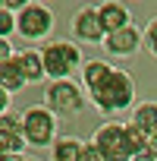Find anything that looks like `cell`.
Masks as SVG:
<instances>
[{
	"instance_id": "cell-1",
	"label": "cell",
	"mask_w": 157,
	"mask_h": 161,
	"mask_svg": "<svg viewBox=\"0 0 157 161\" xmlns=\"http://www.w3.org/2000/svg\"><path fill=\"white\" fill-rule=\"evenodd\" d=\"M88 101L94 104V111H101L104 117H113L119 111H129L135 101V79L126 69L110 66V73L101 79L94 89H88Z\"/></svg>"
},
{
	"instance_id": "cell-2",
	"label": "cell",
	"mask_w": 157,
	"mask_h": 161,
	"mask_svg": "<svg viewBox=\"0 0 157 161\" xmlns=\"http://www.w3.org/2000/svg\"><path fill=\"white\" fill-rule=\"evenodd\" d=\"M22 133L32 148H47L57 139V114L47 104H35L22 111Z\"/></svg>"
},
{
	"instance_id": "cell-3",
	"label": "cell",
	"mask_w": 157,
	"mask_h": 161,
	"mask_svg": "<svg viewBox=\"0 0 157 161\" xmlns=\"http://www.w3.org/2000/svg\"><path fill=\"white\" fill-rule=\"evenodd\" d=\"M44 101L57 117H75L85 111V95L72 79H50V86L44 89Z\"/></svg>"
},
{
	"instance_id": "cell-4",
	"label": "cell",
	"mask_w": 157,
	"mask_h": 161,
	"mask_svg": "<svg viewBox=\"0 0 157 161\" xmlns=\"http://www.w3.org/2000/svg\"><path fill=\"white\" fill-rule=\"evenodd\" d=\"M41 60H44V73L50 79H66L69 73L82 66V51L72 41H47L41 47Z\"/></svg>"
},
{
	"instance_id": "cell-5",
	"label": "cell",
	"mask_w": 157,
	"mask_h": 161,
	"mask_svg": "<svg viewBox=\"0 0 157 161\" xmlns=\"http://www.w3.org/2000/svg\"><path fill=\"white\" fill-rule=\"evenodd\" d=\"M53 29V13L50 7H44L41 0H28V3L16 13V32L25 38V41H41L47 38Z\"/></svg>"
},
{
	"instance_id": "cell-6",
	"label": "cell",
	"mask_w": 157,
	"mask_h": 161,
	"mask_svg": "<svg viewBox=\"0 0 157 161\" xmlns=\"http://www.w3.org/2000/svg\"><path fill=\"white\" fill-rule=\"evenodd\" d=\"M91 142L98 145V152H101V158H104V161L129 158V148H126V130H123V123H113V120L101 123V126L94 130Z\"/></svg>"
},
{
	"instance_id": "cell-7",
	"label": "cell",
	"mask_w": 157,
	"mask_h": 161,
	"mask_svg": "<svg viewBox=\"0 0 157 161\" xmlns=\"http://www.w3.org/2000/svg\"><path fill=\"white\" fill-rule=\"evenodd\" d=\"M69 32L75 41H85V44H98L104 41V25H101V16H98V7H82L72 13V22H69Z\"/></svg>"
},
{
	"instance_id": "cell-8",
	"label": "cell",
	"mask_w": 157,
	"mask_h": 161,
	"mask_svg": "<svg viewBox=\"0 0 157 161\" xmlns=\"http://www.w3.org/2000/svg\"><path fill=\"white\" fill-rule=\"evenodd\" d=\"M141 44H144V35H141L132 22L123 25V29H116V32H107V35H104V51L113 54V57H135Z\"/></svg>"
},
{
	"instance_id": "cell-9",
	"label": "cell",
	"mask_w": 157,
	"mask_h": 161,
	"mask_svg": "<svg viewBox=\"0 0 157 161\" xmlns=\"http://www.w3.org/2000/svg\"><path fill=\"white\" fill-rule=\"evenodd\" d=\"M25 145L28 142H25V133H22V114L16 117V114L3 111L0 114V152L16 158V155L25 152Z\"/></svg>"
},
{
	"instance_id": "cell-10",
	"label": "cell",
	"mask_w": 157,
	"mask_h": 161,
	"mask_svg": "<svg viewBox=\"0 0 157 161\" xmlns=\"http://www.w3.org/2000/svg\"><path fill=\"white\" fill-rule=\"evenodd\" d=\"M98 16H101L104 32H116V29H123V25L132 22L129 10L119 3V0H107V3H101V7H98Z\"/></svg>"
},
{
	"instance_id": "cell-11",
	"label": "cell",
	"mask_w": 157,
	"mask_h": 161,
	"mask_svg": "<svg viewBox=\"0 0 157 161\" xmlns=\"http://www.w3.org/2000/svg\"><path fill=\"white\" fill-rule=\"evenodd\" d=\"M0 86H3L10 95H16L19 89L28 86V82H25V76H22V69H19V63H16V54L7 57V60H0Z\"/></svg>"
},
{
	"instance_id": "cell-12",
	"label": "cell",
	"mask_w": 157,
	"mask_h": 161,
	"mask_svg": "<svg viewBox=\"0 0 157 161\" xmlns=\"http://www.w3.org/2000/svg\"><path fill=\"white\" fill-rule=\"evenodd\" d=\"M16 63L25 76V82H41V79L47 76L44 73V60H41V51H19L16 54Z\"/></svg>"
},
{
	"instance_id": "cell-13",
	"label": "cell",
	"mask_w": 157,
	"mask_h": 161,
	"mask_svg": "<svg viewBox=\"0 0 157 161\" xmlns=\"http://www.w3.org/2000/svg\"><path fill=\"white\" fill-rule=\"evenodd\" d=\"M50 158L53 161H82V142L75 136H57L50 142Z\"/></svg>"
},
{
	"instance_id": "cell-14",
	"label": "cell",
	"mask_w": 157,
	"mask_h": 161,
	"mask_svg": "<svg viewBox=\"0 0 157 161\" xmlns=\"http://www.w3.org/2000/svg\"><path fill=\"white\" fill-rule=\"evenodd\" d=\"M132 123L138 130H144L151 139H157V101H144L132 111Z\"/></svg>"
},
{
	"instance_id": "cell-15",
	"label": "cell",
	"mask_w": 157,
	"mask_h": 161,
	"mask_svg": "<svg viewBox=\"0 0 157 161\" xmlns=\"http://www.w3.org/2000/svg\"><path fill=\"white\" fill-rule=\"evenodd\" d=\"M107 73H110V63L107 60H85L82 63V82H85V89H94Z\"/></svg>"
},
{
	"instance_id": "cell-16",
	"label": "cell",
	"mask_w": 157,
	"mask_h": 161,
	"mask_svg": "<svg viewBox=\"0 0 157 161\" xmlns=\"http://www.w3.org/2000/svg\"><path fill=\"white\" fill-rule=\"evenodd\" d=\"M13 32H16V13L3 7L0 10V38H10Z\"/></svg>"
},
{
	"instance_id": "cell-17",
	"label": "cell",
	"mask_w": 157,
	"mask_h": 161,
	"mask_svg": "<svg viewBox=\"0 0 157 161\" xmlns=\"http://www.w3.org/2000/svg\"><path fill=\"white\" fill-rule=\"evenodd\" d=\"M144 47L157 57V16L148 22V29H144Z\"/></svg>"
},
{
	"instance_id": "cell-18",
	"label": "cell",
	"mask_w": 157,
	"mask_h": 161,
	"mask_svg": "<svg viewBox=\"0 0 157 161\" xmlns=\"http://www.w3.org/2000/svg\"><path fill=\"white\" fill-rule=\"evenodd\" d=\"M82 161H104L94 142H82Z\"/></svg>"
},
{
	"instance_id": "cell-19",
	"label": "cell",
	"mask_w": 157,
	"mask_h": 161,
	"mask_svg": "<svg viewBox=\"0 0 157 161\" xmlns=\"http://www.w3.org/2000/svg\"><path fill=\"white\" fill-rule=\"evenodd\" d=\"M13 57V47H10V38H0V60Z\"/></svg>"
},
{
	"instance_id": "cell-20",
	"label": "cell",
	"mask_w": 157,
	"mask_h": 161,
	"mask_svg": "<svg viewBox=\"0 0 157 161\" xmlns=\"http://www.w3.org/2000/svg\"><path fill=\"white\" fill-rule=\"evenodd\" d=\"M3 111H10V92L0 86V114H3Z\"/></svg>"
},
{
	"instance_id": "cell-21",
	"label": "cell",
	"mask_w": 157,
	"mask_h": 161,
	"mask_svg": "<svg viewBox=\"0 0 157 161\" xmlns=\"http://www.w3.org/2000/svg\"><path fill=\"white\" fill-rule=\"evenodd\" d=\"M25 3H28V0H3V7H7V10H13V13H19Z\"/></svg>"
},
{
	"instance_id": "cell-22",
	"label": "cell",
	"mask_w": 157,
	"mask_h": 161,
	"mask_svg": "<svg viewBox=\"0 0 157 161\" xmlns=\"http://www.w3.org/2000/svg\"><path fill=\"white\" fill-rule=\"evenodd\" d=\"M7 158H10V155H3V152H0V161H7Z\"/></svg>"
},
{
	"instance_id": "cell-23",
	"label": "cell",
	"mask_w": 157,
	"mask_h": 161,
	"mask_svg": "<svg viewBox=\"0 0 157 161\" xmlns=\"http://www.w3.org/2000/svg\"><path fill=\"white\" fill-rule=\"evenodd\" d=\"M0 10H3V0H0Z\"/></svg>"
}]
</instances>
